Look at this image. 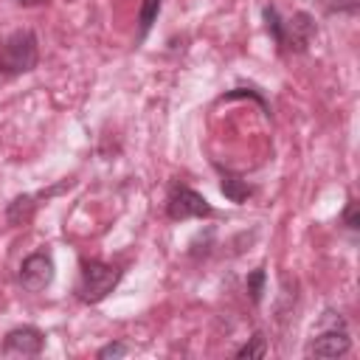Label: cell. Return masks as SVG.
Wrapping results in <instances>:
<instances>
[{
	"mask_svg": "<svg viewBox=\"0 0 360 360\" xmlns=\"http://www.w3.org/2000/svg\"><path fill=\"white\" fill-rule=\"evenodd\" d=\"M158 14H160V0H143L141 8H138V37L135 42H143L146 34L152 31V25L158 22Z\"/></svg>",
	"mask_w": 360,
	"mask_h": 360,
	"instance_id": "30bf717a",
	"label": "cell"
},
{
	"mask_svg": "<svg viewBox=\"0 0 360 360\" xmlns=\"http://www.w3.org/2000/svg\"><path fill=\"white\" fill-rule=\"evenodd\" d=\"M321 6L329 11V14H354L357 11V0H321Z\"/></svg>",
	"mask_w": 360,
	"mask_h": 360,
	"instance_id": "5bb4252c",
	"label": "cell"
},
{
	"mask_svg": "<svg viewBox=\"0 0 360 360\" xmlns=\"http://www.w3.org/2000/svg\"><path fill=\"white\" fill-rule=\"evenodd\" d=\"M127 354H132V346L124 343V340H112V343H107L96 352L98 360H118V357H127Z\"/></svg>",
	"mask_w": 360,
	"mask_h": 360,
	"instance_id": "4fadbf2b",
	"label": "cell"
},
{
	"mask_svg": "<svg viewBox=\"0 0 360 360\" xmlns=\"http://www.w3.org/2000/svg\"><path fill=\"white\" fill-rule=\"evenodd\" d=\"M349 349H352V338H349V326H346L343 315L335 312V309H326L321 315L312 338L307 340L304 354L307 357H321V360H335V357L349 354Z\"/></svg>",
	"mask_w": 360,
	"mask_h": 360,
	"instance_id": "7a4b0ae2",
	"label": "cell"
},
{
	"mask_svg": "<svg viewBox=\"0 0 360 360\" xmlns=\"http://www.w3.org/2000/svg\"><path fill=\"white\" fill-rule=\"evenodd\" d=\"M166 217L174 219V222H183V219H211L217 217L214 205L194 188L183 186V183H174L169 188V197H166Z\"/></svg>",
	"mask_w": 360,
	"mask_h": 360,
	"instance_id": "5b68a950",
	"label": "cell"
},
{
	"mask_svg": "<svg viewBox=\"0 0 360 360\" xmlns=\"http://www.w3.org/2000/svg\"><path fill=\"white\" fill-rule=\"evenodd\" d=\"M42 349H45V332L31 323L8 329L3 338V346H0V352L6 357H37V354H42Z\"/></svg>",
	"mask_w": 360,
	"mask_h": 360,
	"instance_id": "52a82bcc",
	"label": "cell"
},
{
	"mask_svg": "<svg viewBox=\"0 0 360 360\" xmlns=\"http://www.w3.org/2000/svg\"><path fill=\"white\" fill-rule=\"evenodd\" d=\"M343 225H346L349 231H357V228H360V222H357V202H354V200H349V202H346V211H343Z\"/></svg>",
	"mask_w": 360,
	"mask_h": 360,
	"instance_id": "9a60e30c",
	"label": "cell"
},
{
	"mask_svg": "<svg viewBox=\"0 0 360 360\" xmlns=\"http://www.w3.org/2000/svg\"><path fill=\"white\" fill-rule=\"evenodd\" d=\"M65 188H70L68 180H62V183H56V186H51V188H45V191H37V194H20V197H14V200L8 202V211H6L8 222H11V225H25V222L31 219V214L37 211L39 200H51V197L62 194Z\"/></svg>",
	"mask_w": 360,
	"mask_h": 360,
	"instance_id": "ba28073f",
	"label": "cell"
},
{
	"mask_svg": "<svg viewBox=\"0 0 360 360\" xmlns=\"http://www.w3.org/2000/svg\"><path fill=\"white\" fill-rule=\"evenodd\" d=\"M17 3H25V6H31V3H39V0H17Z\"/></svg>",
	"mask_w": 360,
	"mask_h": 360,
	"instance_id": "2e32d148",
	"label": "cell"
},
{
	"mask_svg": "<svg viewBox=\"0 0 360 360\" xmlns=\"http://www.w3.org/2000/svg\"><path fill=\"white\" fill-rule=\"evenodd\" d=\"M124 270L118 264L101 262V259H82L79 264V281H76V298L82 304H101L121 281Z\"/></svg>",
	"mask_w": 360,
	"mask_h": 360,
	"instance_id": "277c9868",
	"label": "cell"
},
{
	"mask_svg": "<svg viewBox=\"0 0 360 360\" xmlns=\"http://www.w3.org/2000/svg\"><path fill=\"white\" fill-rule=\"evenodd\" d=\"M53 276H56V264H53L51 250H34V253H28L20 262V270H17V281L28 292L48 290L53 284Z\"/></svg>",
	"mask_w": 360,
	"mask_h": 360,
	"instance_id": "8992f818",
	"label": "cell"
},
{
	"mask_svg": "<svg viewBox=\"0 0 360 360\" xmlns=\"http://www.w3.org/2000/svg\"><path fill=\"white\" fill-rule=\"evenodd\" d=\"M217 169H219V177H222V183H219V188H222V194L231 200V202H245L250 194H253V186L245 180V177H239V174H233L231 169H222L219 163H217Z\"/></svg>",
	"mask_w": 360,
	"mask_h": 360,
	"instance_id": "9c48e42d",
	"label": "cell"
},
{
	"mask_svg": "<svg viewBox=\"0 0 360 360\" xmlns=\"http://www.w3.org/2000/svg\"><path fill=\"white\" fill-rule=\"evenodd\" d=\"M264 281H267L264 267H256V270L248 276L245 287H248V295H250V301H253V304H262V295H264Z\"/></svg>",
	"mask_w": 360,
	"mask_h": 360,
	"instance_id": "8fae6325",
	"label": "cell"
},
{
	"mask_svg": "<svg viewBox=\"0 0 360 360\" xmlns=\"http://www.w3.org/2000/svg\"><path fill=\"white\" fill-rule=\"evenodd\" d=\"M39 62V45H37V34L28 28H20L14 34H8L0 45V84L31 73Z\"/></svg>",
	"mask_w": 360,
	"mask_h": 360,
	"instance_id": "3957f363",
	"label": "cell"
},
{
	"mask_svg": "<svg viewBox=\"0 0 360 360\" xmlns=\"http://www.w3.org/2000/svg\"><path fill=\"white\" fill-rule=\"evenodd\" d=\"M262 14H264L267 34L273 37V42H276V48L281 53H301V51H307L309 39L315 34V22H312V17L307 11H298L290 20H284L276 6H264Z\"/></svg>",
	"mask_w": 360,
	"mask_h": 360,
	"instance_id": "6da1fadb",
	"label": "cell"
},
{
	"mask_svg": "<svg viewBox=\"0 0 360 360\" xmlns=\"http://www.w3.org/2000/svg\"><path fill=\"white\" fill-rule=\"evenodd\" d=\"M264 352H267V338H264L262 332H256L245 346L236 349V357H239V360H242V357L250 360V357H264Z\"/></svg>",
	"mask_w": 360,
	"mask_h": 360,
	"instance_id": "7c38bea8",
	"label": "cell"
}]
</instances>
